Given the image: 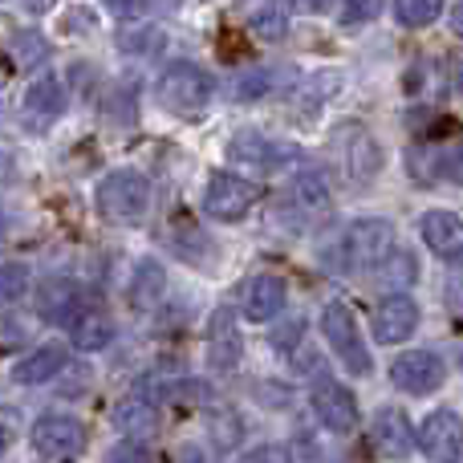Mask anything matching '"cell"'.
Listing matches in <instances>:
<instances>
[{
  "label": "cell",
  "mask_w": 463,
  "mask_h": 463,
  "mask_svg": "<svg viewBox=\"0 0 463 463\" xmlns=\"http://www.w3.org/2000/svg\"><path fill=\"white\" fill-rule=\"evenodd\" d=\"M155 94H159L163 110L175 114V118H200L203 106H208L212 94H216V81H212V73L200 70L195 61H175L159 73Z\"/></svg>",
  "instance_id": "cell-1"
},
{
  "label": "cell",
  "mask_w": 463,
  "mask_h": 463,
  "mask_svg": "<svg viewBox=\"0 0 463 463\" xmlns=\"http://www.w3.org/2000/svg\"><path fill=\"white\" fill-rule=\"evenodd\" d=\"M98 212H102L110 224H138L151 208V184H146L143 171L135 167H118V171H106L102 184L94 192Z\"/></svg>",
  "instance_id": "cell-2"
},
{
  "label": "cell",
  "mask_w": 463,
  "mask_h": 463,
  "mask_svg": "<svg viewBox=\"0 0 463 463\" xmlns=\"http://www.w3.org/2000/svg\"><path fill=\"white\" fill-rule=\"evenodd\" d=\"M321 334H326L329 350L337 354V362H342L350 374H370V370H374L366 342H362V326L350 305L329 301L326 309H321Z\"/></svg>",
  "instance_id": "cell-3"
},
{
  "label": "cell",
  "mask_w": 463,
  "mask_h": 463,
  "mask_svg": "<svg viewBox=\"0 0 463 463\" xmlns=\"http://www.w3.org/2000/svg\"><path fill=\"white\" fill-rule=\"evenodd\" d=\"M260 200V187L244 175H232V171H216L208 179V192H203V212L208 220H220V224H236L252 212V203Z\"/></svg>",
  "instance_id": "cell-4"
},
{
  "label": "cell",
  "mask_w": 463,
  "mask_h": 463,
  "mask_svg": "<svg viewBox=\"0 0 463 463\" xmlns=\"http://www.w3.org/2000/svg\"><path fill=\"white\" fill-rule=\"evenodd\" d=\"M345 264L350 269H378L394 252V228L391 220H354L345 228Z\"/></svg>",
  "instance_id": "cell-5"
},
{
  "label": "cell",
  "mask_w": 463,
  "mask_h": 463,
  "mask_svg": "<svg viewBox=\"0 0 463 463\" xmlns=\"http://www.w3.org/2000/svg\"><path fill=\"white\" fill-rule=\"evenodd\" d=\"M443 378H448V370H443V362L431 350H407L391 362V383L402 394H415V399L435 394L443 386Z\"/></svg>",
  "instance_id": "cell-6"
},
{
  "label": "cell",
  "mask_w": 463,
  "mask_h": 463,
  "mask_svg": "<svg viewBox=\"0 0 463 463\" xmlns=\"http://www.w3.org/2000/svg\"><path fill=\"white\" fill-rule=\"evenodd\" d=\"M65 110V86L57 73H41V78L29 81V90H24V102H21V122L29 130H45L53 127L57 118H61Z\"/></svg>",
  "instance_id": "cell-7"
},
{
  "label": "cell",
  "mask_w": 463,
  "mask_h": 463,
  "mask_svg": "<svg viewBox=\"0 0 463 463\" xmlns=\"http://www.w3.org/2000/svg\"><path fill=\"white\" fill-rule=\"evenodd\" d=\"M309 402H313L317 423L329 427L334 435H350L354 427H358V402H354V394L345 391L342 383H334V378H321V383L313 386Z\"/></svg>",
  "instance_id": "cell-8"
},
{
  "label": "cell",
  "mask_w": 463,
  "mask_h": 463,
  "mask_svg": "<svg viewBox=\"0 0 463 463\" xmlns=\"http://www.w3.org/2000/svg\"><path fill=\"white\" fill-rule=\"evenodd\" d=\"M419 448L431 463H459L463 456V423L456 411H435L419 427Z\"/></svg>",
  "instance_id": "cell-9"
},
{
  "label": "cell",
  "mask_w": 463,
  "mask_h": 463,
  "mask_svg": "<svg viewBox=\"0 0 463 463\" xmlns=\"http://www.w3.org/2000/svg\"><path fill=\"white\" fill-rule=\"evenodd\" d=\"M240 354H244V337H240L236 317H232V309H220L208 326V370L232 374L240 366Z\"/></svg>",
  "instance_id": "cell-10"
},
{
  "label": "cell",
  "mask_w": 463,
  "mask_h": 463,
  "mask_svg": "<svg viewBox=\"0 0 463 463\" xmlns=\"http://www.w3.org/2000/svg\"><path fill=\"white\" fill-rule=\"evenodd\" d=\"M81 443H86V427L73 415H45L33 423L37 456H70V451H81Z\"/></svg>",
  "instance_id": "cell-11"
},
{
  "label": "cell",
  "mask_w": 463,
  "mask_h": 463,
  "mask_svg": "<svg viewBox=\"0 0 463 463\" xmlns=\"http://www.w3.org/2000/svg\"><path fill=\"white\" fill-rule=\"evenodd\" d=\"M415 326H419V305L411 301L407 293L383 297V305H378V313H374L378 342H383V345H399V342H407V337L415 334Z\"/></svg>",
  "instance_id": "cell-12"
},
{
  "label": "cell",
  "mask_w": 463,
  "mask_h": 463,
  "mask_svg": "<svg viewBox=\"0 0 463 463\" xmlns=\"http://www.w3.org/2000/svg\"><path fill=\"white\" fill-rule=\"evenodd\" d=\"M370 439H374V451H378V456L402 459L411 448H415V427H411V419L402 415L399 407H386V411H378Z\"/></svg>",
  "instance_id": "cell-13"
},
{
  "label": "cell",
  "mask_w": 463,
  "mask_h": 463,
  "mask_svg": "<svg viewBox=\"0 0 463 463\" xmlns=\"http://www.w3.org/2000/svg\"><path fill=\"white\" fill-rule=\"evenodd\" d=\"M285 309V277L277 272H260L248 280L244 288V317L248 321H272Z\"/></svg>",
  "instance_id": "cell-14"
},
{
  "label": "cell",
  "mask_w": 463,
  "mask_h": 463,
  "mask_svg": "<svg viewBox=\"0 0 463 463\" xmlns=\"http://www.w3.org/2000/svg\"><path fill=\"white\" fill-rule=\"evenodd\" d=\"M423 244L439 260H459L463 256V220L456 212H427L423 216Z\"/></svg>",
  "instance_id": "cell-15"
},
{
  "label": "cell",
  "mask_w": 463,
  "mask_h": 463,
  "mask_svg": "<svg viewBox=\"0 0 463 463\" xmlns=\"http://www.w3.org/2000/svg\"><path fill=\"white\" fill-rule=\"evenodd\" d=\"M65 362H70V354H65L61 345H41V350L24 354V358L13 366V383H21V386L53 383V378L65 370Z\"/></svg>",
  "instance_id": "cell-16"
},
{
  "label": "cell",
  "mask_w": 463,
  "mask_h": 463,
  "mask_svg": "<svg viewBox=\"0 0 463 463\" xmlns=\"http://www.w3.org/2000/svg\"><path fill=\"white\" fill-rule=\"evenodd\" d=\"M114 334H118V326H114V317L106 309H81L78 317L70 321L73 345H78V350H86V354L106 350V345L114 342Z\"/></svg>",
  "instance_id": "cell-17"
},
{
  "label": "cell",
  "mask_w": 463,
  "mask_h": 463,
  "mask_svg": "<svg viewBox=\"0 0 463 463\" xmlns=\"http://www.w3.org/2000/svg\"><path fill=\"white\" fill-rule=\"evenodd\" d=\"M114 423L130 439H146V435L159 431V411H155L151 399H122L114 407Z\"/></svg>",
  "instance_id": "cell-18"
},
{
  "label": "cell",
  "mask_w": 463,
  "mask_h": 463,
  "mask_svg": "<svg viewBox=\"0 0 463 463\" xmlns=\"http://www.w3.org/2000/svg\"><path fill=\"white\" fill-rule=\"evenodd\" d=\"M163 288H167V272H163V264L155 260V256L138 260L135 280H130V305H135V309H151V305L163 297Z\"/></svg>",
  "instance_id": "cell-19"
},
{
  "label": "cell",
  "mask_w": 463,
  "mask_h": 463,
  "mask_svg": "<svg viewBox=\"0 0 463 463\" xmlns=\"http://www.w3.org/2000/svg\"><path fill=\"white\" fill-rule=\"evenodd\" d=\"M350 138H354V146L345 151V167H350V175L374 179V171L383 167V151H378V143H374V138H370L362 127H354Z\"/></svg>",
  "instance_id": "cell-20"
},
{
  "label": "cell",
  "mask_w": 463,
  "mask_h": 463,
  "mask_svg": "<svg viewBox=\"0 0 463 463\" xmlns=\"http://www.w3.org/2000/svg\"><path fill=\"white\" fill-rule=\"evenodd\" d=\"M24 293H29V269L21 260H5L0 264V309H13Z\"/></svg>",
  "instance_id": "cell-21"
},
{
  "label": "cell",
  "mask_w": 463,
  "mask_h": 463,
  "mask_svg": "<svg viewBox=\"0 0 463 463\" xmlns=\"http://www.w3.org/2000/svg\"><path fill=\"white\" fill-rule=\"evenodd\" d=\"M293 195H297V203H301L305 212H326L329 208L326 179H321L317 171H301V175L293 179Z\"/></svg>",
  "instance_id": "cell-22"
},
{
  "label": "cell",
  "mask_w": 463,
  "mask_h": 463,
  "mask_svg": "<svg viewBox=\"0 0 463 463\" xmlns=\"http://www.w3.org/2000/svg\"><path fill=\"white\" fill-rule=\"evenodd\" d=\"M78 305V288L65 285V280H53V285L41 293V317L49 321H65L70 317V309Z\"/></svg>",
  "instance_id": "cell-23"
},
{
  "label": "cell",
  "mask_w": 463,
  "mask_h": 463,
  "mask_svg": "<svg viewBox=\"0 0 463 463\" xmlns=\"http://www.w3.org/2000/svg\"><path fill=\"white\" fill-rule=\"evenodd\" d=\"M443 13V0H394V16L407 29H427Z\"/></svg>",
  "instance_id": "cell-24"
},
{
  "label": "cell",
  "mask_w": 463,
  "mask_h": 463,
  "mask_svg": "<svg viewBox=\"0 0 463 463\" xmlns=\"http://www.w3.org/2000/svg\"><path fill=\"white\" fill-rule=\"evenodd\" d=\"M415 272H419V264H415V256H407V252H391L383 264H378V280L383 285H407V280H415Z\"/></svg>",
  "instance_id": "cell-25"
},
{
  "label": "cell",
  "mask_w": 463,
  "mask_h": 463,
  "mask_svg": "<svg viewBox=\"0 0 463 463\" xmlns=\"http://www.w3.org/2000/svg\"><path fill=\"white\" fill-rule=\"evenodd\" d=\"M252 29L260 33L264 41H280V37H285V29H288L285 8H280V5H264V8H256V13H252Z\"/></svg>",
  "instance_id": "cell-26"
},
{
  "label": "cell",
  "mask_w": 463,
  "mask_h": 463,
  "mask_svg": "<svg viewBox=\"0 0 463 463\" xmlns=\"http://www.w3.org/2000/svg\"><path fill=\"white\" fill-rule=\"evenodd\" d=\"M378 8H383V0H345V8H342V24H345V29H358V24L374 21Z\"/></svg>",
  "instance_id": "cell-27"
},
{
  "label": "cell",
  "mask_w": 463,
  "mask_h": 463,
  "mask_svg": "<svg viewBox=\"0 0 463 463\" xmlns=\"http://www.w3.org/2000/svg\"><path fill=\"white\" fill-rule=\"evenodd\" d=\"M106 463H155V459H151V451H146L143 443L122 439L118 448H110V456H106Z\"/></svg>",
  "instance_id": "cell-28"
},
{
  "label": "cell",
  "mask_w": 463,
  "mask_h": 463,
  "mask_svg": "<svg viewBox=\"0 0 463 463\" xmlns=\"http://www.w3.org/2000/svg\"><path fill=\"white\" fill-rule=\"evenodd\" d=\"M106 8H110L114 16H122V21H135V16H143L146 0H102Z\"/></svg>",
  "instance_id": "cell-29"
},
{
  "label": "cell",
  "mask_w": 463,
  "mask_h": 463,
  "mask_svg": "<svg viewBox=\"0 0 463 463\" xmlns=\"http://www.w3.org/2000/svg\"><path fill=\"white\" fill-rule=\"evenodd\" d=\"M443 175H448L451 184H463V146H456V151L443 159Z\"/></svg>",
  "instance_id": "cell-30"
},
{
  "label": "cell",
  "mask_w": 463,
  "mask_h": 463,
  "mask_svg": "<svg viewBox=\"0 0 463 463\" xmlns=\"http://www.w3.org/2000/svg\"><path fill=\"white\" fill-rule=\"evenodd\" d=\"M244 463H288V451L285 448H260V451H252Z\"/></svg>",
  "instance_id": "cell-31"
},
{
  "label": "cell",
  "mask_w": 463,
  "mask_h": 463,
  "mask_svg": "<svg viewBox=\"0 0 463 463\" xmlns=\"http://www.w3.org/2000/svg\"><path fill=\"white\" fill-rule=\"evenodd\" d=\"M288 5L297 8V13H309V16H321L334 8V0H288Z\"/></svg>",
  "instance_id": "cell-32"
},
{
  "label": "cell",
  "mask_w": 463,
  "mask_h": 463,
  "mask_svg": "<svg viewBox=\"0 0 463 463\" xmlns=\"http://www.w3.org/2000/svg\"><path fill=\"white\" fill-rule=\"evenodd\" d=\"M451 33H456V37H463V5L451 8Z\"/></svg>",
  "instance_id": "cell-33"
},
{
  "label": "cell",
  "mask_w": 463,
  "mask_h": 463,
  "mask_svg": "<svg viewBox=\"0 0 463 463\" xmlns=\"http://www.w3.org/2000/svg\"><path fill=\"white\" fill-rule=\"evenodd\" d=\"M179 463H203V456H200V451H195V448H187L184 456H179Z\"/></svg>",
  "instance_id": "cell-34"
},
{
  "label": "cell",
  "mask_w": 463,
  "mask_h": 463,
  "mask_svg": "<svg viewBox=\"0 0 463 463\" xmlns=\"http://www.w3.org/2000/svg\"><path fill=\"white\" fill-rule=\"evenodd\" d=\"M8 451V431H5V423H0V456Z\"/></svg>",
  "instance_id": "cell-35"
},
{
  "label": "cell",
  "mask_w": 463,
  "mask_h": 463,
  "mask_svg": "<svg viewBox=\"0 0 463 463\" xmlns=\"http://www.w3.org/2000/svg\"><path fill=\"white\" fill-rule=\"evenodd\" d=\"M456 90H459V98H463V65L456 70Z\"/></svg>",
  "instance_id": "cell-36"
}]
</instances>
